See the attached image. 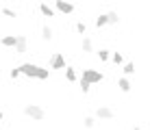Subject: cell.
I'll use <instances>...</instances> for the list:
<instances>
[{
  "instance_id": "20",
  "label": "cell",
  "mask_w": 150,
  "mask_h": 130,
  "mask_svg": "<svg viewBox=\"0 0 150 130\" xmlns=\"http://www.w3.org/2000/svg\"><path fill=\"white\" fill-rule=\"evenodd\" d=\"M109 61H113L115 65H122L124 63V56H122V52H111V59Z\"/></svg>"
},
{
  "instance_id": "19",
  "label": "cell",
  "mask_w": 150,
  "mask_h": 130,
  "mask_svg": "<svg viewBox=\"0 0 150 130\" xmlns=\"http://www.w3.org/2000/svg\"><path fill=\"white\" fill-rule=\"evenodd\" d=\"M107 20H109V24H120V13L117 11H109L107 13Z\"/></svg>"
},
{
  "instance_id": "13",
  "label": "cell",
  "mask_w": 150,
  "mask_h": 130,
  "mask_svg": "<svg viewBox=\"0 0 150 130\" xmlns=\"http://www.w3.org/2000/svg\"><path fill=\"white\" fill-rule=\"evenodd\" d=\"M52 37H54V30L50 28L48 24H44V26H41V39H44V41H52Z\"/></svg>"
},
{
  "instance_id": "25",
  "label": "cell",
  "mask_w": 150,
  "mask_h": 130,
  "mask_svg": "<svg viewBox=\"0 0 150 130\" xmlns=\"http://www.w3.org/2000/svg\"><path fill=\"white\" fill-rule=\"evenodd\" d=\"M2 119H4V115H2V111H0V122H2Z\"/></svg>"
},
{
  "instance_id": "17",
  "label": "cell",
  "mask_w": 150,
  "mask_h": 130,
  "mask_svg": "<svg viewBox=\"0 0 150 130\" xmlns=\"http://www.w3.org/2000/svg\"><path fill=\"white\" fill-rule=\"evenodd\" d=\"M122 72H124V76H133L135 74V63H133V61H128V63H124V67H122Z\"/></svg>"
},
{
  "instance_id": "15",
  "label": "cell",
  "mask_w": 150,
  "mask_h": 130,
  "mask_svg": "<svg viewBox=\"0 0 150 130\" xmlns=\"http://www.w3.org/2000/svg\"><path fill=\"white\" fill-rule=\"evenodd\" d=\"M96 122H98V119L94 115H85V117H83V128H87V130L96 128Z\"/></svg>"
},
{
  "instance_id": "2",
  "label": "cell",
  "mask_w": 150,
  "mask_h": 130,
  "mask_svg": "<svg viewBox=\"0 0 150 130\" xmlns=\"http://www.w3.org/2000/svg\"><path fill=\"white\" fill-rule=\"evenodd\" d=\"M22 113H24V115H26L28 119H33V122H44V119H46V115H48L44 106H39V104H33V102L24 104Z\"/></svg>"
},
{
  "instance_id": "1",
  "label": "cell",
  "mask_w": 150,
  "mask_h": 130,
  "mask_svg": "<svg viewBox=\"0 0 150 130\" xmlns=\"http://www.w3.org/2000/svg\"><path fill=\"white\" fill-rule=\"evenodd\" d=\"M18 70H20V74L26 76V78H37V80H48L50 78V70L48 67H41L37 63H30V61L18 65Z\"/></svg>"
},
{
  "instance_id": "18",
  "label": "cell",
  "mask_w": 150,
  "mask_h": 130,
  "mask_svg": "<svg viewBox=\"0 0 150 130\" xmlns=\"http://www.w3.org/2000/svg\"><path fill=\"white\" fill-rule=\"evenodd\" d=\"M0 13H2L4 18H9V20L18 18V11H15V9H9V7H2V9H0Z\"/></svg>"
},
{
  "instance_id": "11",
  "label": "cell",
  "mask_w": 150,
  "mask_h": 130,
  "mask_svg": "<svg viewBox=\"0 0 150 130\" xmlns=\"http://www.w3.org/2000/svg\"><path fill=\"white\" fill-rule=\"evenodd\" d=\"M39 13L44 15V18H54V15H57L54 7H50V4H46V2H41V4H39Z\"/></svg>"
},
{
  "instance_id": "22",
  "label": "cell",
  "mask_w": 150,
  "mask_h": 130,
  "mask_svg": "<svg viewBox=\"0 0 150 130\" xmlns=\"http://www.w3.org/2000/svg\"><path fill=\"white\" fill-rule=\"evenodd\" d=\"M76 33L85 37V33H87V26H85V22H76Z\"/></svg>"
},
{
  "instance_id": "10",
  "label": "cell",
  "mask_w": 150,
  "mask_h": 130,
  "mask_svg": "<svg viewBox=\"0 0 150 130\" xmlns=\"http://www.w3.org/2000/svg\"><path fill=\"white\" fill-rule=\"evenodd\" d=\"M117 89H120L122 93H131L133 85H131V80H128L126 76H120V78H117Z\"/></svg>"
},
{
  "instance_id": "3",
  "label": "cell",
  "mask_w": 150,
  "mask_h": 130,
  "mask_svg": "<svg viewBox=\"0 0 150 130\" xmlns=\"http://www.w3.org/2000/svg\"><path fill=\"white\" fill-rule=\"evenodd\" d=\"M81 80H85L87 85H100L105 80V74L100 70H94V67H85L81 74Z\"/></svg>"
},
{
  "instance_id": "14",
  "label": "cell",
  "mask_w": 150,
  "mask_h": 130,
  "mask_svg": "<svg viewBox=\"0 0 150 130\" xmlns=\"http://www.w3.org/2000/svg\"><path fill=\"white\" fill-rule=\"evenodd\" d=\"M65 80H68V82H76V80H79L76 70H74L72 65H65Z\"/></svg>"
},
{
  "instance_id": "23",
  "label": "cell",
  "mask_w": 150,
  "mask_h": 130,
  "mask_svg": "<svg viewBox=\"0 0 150 130\" xmlns=\"http://www.w3.org/2000/svg\"><path fill=\"white\" fill-rule=\"evenodd\" d=\"M20 76H22V74H20L18 67H11V70H9V78H11V80H18Z\"/></svg>"
},
{
  "instance_id": "5",
  "label": "cell",
  "mask_w": 150,
  "mask_h": 130,
  "mask_svg": "<svg viewBox=\"0 0 150 130\" xmlns=\"http://www.w3.org/2000/svg\"><path fill=\"white\" fill-rule=\"evenodd\" d=\"M94 117H96V119H102V122H109V119L115 117V111H113L111 106H98Z\"/></svg>"
},
{
  "instance_id": "9",
  "label": "cell",
  "mask_w": 150,
  "mask_h": 130,
  "mask_svg": "<svg viewBox=\"0 0 150 130\" xmlns=\"http://www.w3.org/2000/svg\"><path fill=\"white\" fill-rule=\"evenodd\" d=\"M81 52L83 54H91V52H94V41H91L89 35H85V37L81 39Z\"/></svg>"
},
{
  "instance_id": "6",
  "label": "cell",
  "mask_w": 150,
  "mask_h": 130,
  "mask_svg": "<svg viewBox=\"0 0 150 130\" xmlns=\"http://www.w3.org/2000/svg\"><path fill=\"white\" fill-rule=\"evenodd\" d=\"M54 11H59V13H63V15H72L76 11V7L72 2H63V0H57L54 2Z\"/></svg>"
},
{
  "instance_id": "7",
  "label": "cell",
  "mask_w": 150,
  "mask_h": 130,
  "mask_svg": "<svg viewBox=\"0 0 150 130\" xmlns=\"http://www.w3.org/2000/svg\"><path fill=\"white\" fill-rule=\"evenodd\" d=\"M15 54H26L28 52V37L26 35H18V44H15Z\"/></svg>"
},
{
  "instance_id": "21",
  "label": "cell",
  "mask_w": 150,
  "mask_h": 130,
  "mask_svg": "<svg viewBox=\"0 0 150 130\" xmlns=\"http://www.w3.org/2000/svg\"><path fill=\"white\" fill-rule=\"evenodd\" d=\"M79 89H81V93H83V96H87V93L91 91V85H87L85 80H79Z\"/></svg>"
},
{
  "instance_id": "8",
  "label": "cell",
  "mask_w": 150,
  "mask_h": 130,
  "mask_svg": "<svg viewBox=\"0 0 150 130\" xmlns=\"http://www.w3.org/2000/svg\"><path fill=\"white\" fill-rule=\"evenodd\" d=\"M15 44H18V35H2V37H0V46H2V48L13 50Z\"/></svg>"
},
{
  "instance_id": "16",
  "label": "cell",
  "mask_w": 150,
  "mask_h": 130,
  "mask_svg": "<svg viewBox=\"0 0 150 130\" xmlns=\"http://www.w3.org/2000/svg\"><path fill=\"white\" fill-rule=\"evenodd\" d=\"M94 24H96V28H105V26L109 24V20H107V13H100V15H96Z\"/></svg>"
},
{
  "instance_id": "24",
  "label": "cell",
  "mask_w": 150,
  "mask_h": 130,
  "mask_svg": "<svg viewBox=\"0 0 150 130\" xmlns=\"http://www.w3.org/2000/svg\"><path fill=\"white\" fill-rule=\"evenodd\" d=\"M131 130H146V128H142V126H133Z\"/></svg>"
},
{
  "instance_id": "12",
  "label": "cell",
  "mask_w": 150,
  "mask_h": 130,
  "mask_svg": "<svg viewBox=\"0 0 150 130\" xmlns=\"http://www.w3.org/2000/svg\"><path fill=\"white\" fill-rule=\"evenodd\" d=\"M96 56H98L100 63H107V61L111 59V50L109 48H100V50H96Z\"/></svg>"
},
{
  "instance_id": "4",
  "label": "cell",
  "mask_w": 150,
  "mask_h": 130,
  "mask_svg": "<svg viewBox=\"0 0 150 130\" xmlns=\"http://www.w3.org/2000/svg\"><path fill=\"white\" fill-rule=\"evenodd\" d=\"M48 67L50 70H65V54L63 52H52L48 59Z\"/></svg>"
}]
</instances>
